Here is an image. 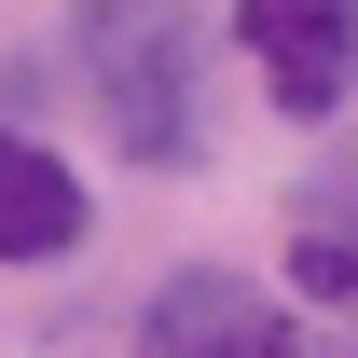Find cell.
<instances>
[{"label":"cell","instance_id":"cell-1","mask_svg":"<svg viewBox=\"0 0 358 358\" xmlns=\"http://www.w3.org/2000/svg\"><path fill=\"white\" fill-rule=\"evenodd\" d=\"M83 83L138 166H193L207 152V55L179 0H83Z\"/></svg>","mask_w":358,"mask_h":358},{"label":"cell","instance_id":"cell-2","mask_svg":"<svg viewBox=\"0 0 358 358\" xmlns=\"http://www.w3.org/2000/svg\"><path fill=\"white\" fill-rule=\"evenodd\" d=\"M234 42L262 55V96L289 124H331L358 96V0H234Z\"/></svg>","mask_w":358,"mask_h":358},{"label":"cell","instance_id":"cell-3","mask_svg":"<svg viewBox=\"0 0 358 358\" xmlns=\"http://www.w3.org/2000/svg\"><path fill=\"white\" fill-rule=\"evenodd\" d=\"M138 358H303V331L248 289V275H221V262H193V275H166L152 289V331H138Z\"/></svg>","mask_w":358,"mask_h":358},{"label":"cell","instance_id":"cell-4","mask_svg":"<svg viewBox=\"0 0 358 358\" xmlns=\"http://www.w3.org/2000/svg\"><path fill=\"white\" fill-rule=\"evenodd\" d=\"M83 179L55 166L42 138H14L0 124V262H69V248H83Z\"/></svg>","mask_w":358,"mask_h":358},{"label":"cell","instance_id":"cell-5","mask_svg":"<svg viewBox=\"0 0 358 358\" xmlns=\"http://www.w3.org/2000/svg\"><path fill=\"white\" fill-rule=\"evenodd\" d=\"M289 289L303 303H358V193H303L289 207Z\"/></svg>","mask_w":358,"mask_h":358},{"label":"cell","instance_id":"cell-6","mask_svg":"<svg viewBox=\"0 0 358 358\" xmlns=\"http://www.w3.org/2000/svg\"><path fill=\"white\" fill-rule=\"evenodd\" d=\"M303 358H345V345H303Z\"/></svg>","mask_w":358,"mask_h":358}]
</instances>
